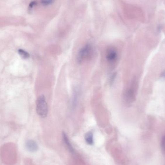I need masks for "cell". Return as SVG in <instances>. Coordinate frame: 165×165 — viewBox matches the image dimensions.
I'll list each match as a JSON object with an SVG mask.
<instances>
[{"label":"cell","mask_w":165,"mask_h":165,"mask_svg":"<svg viewBox=\"0 0 165 165\" xmlns=\"http://www.w3.org/2000/svg\"><path fill=\"white\" fill-rule=\"evenodd\" d=\"M93 54V47L91 44H88L79 50L77 55V60L79 63H82L88 60Z\"/></svg>","instance_id":"1"},{"label":"cell","mask_w":165,"mask_h":165,"mask_svg":"<svg viewBox=\"0 0 165 165\" xmlns=\"http://www.w3.org/2000/svg\"><path fill=\"white\" fill-rule=\"evenodd\" d=\"M36 111L38 114L42 118H45L47 115L48 107L46 98L41 95L36 100Z\"/></svg>","instance_id":"2"},{"label":"cell","mask_w":165,"mask_h":165,"mask_svg":"<svg viewBox=\"0 0 165 165\" xmlns=\"http://www.w3.org/2000/svg\"><path fill=\"white\" fill-rule=\"evenodd\" d=\"M136 85L135 83H132L126 89L124 94V99L126 103H129L134 101L136 96Z\"/></svg>","instance_id":"3"},{"label":"cell","mask_w":165,"mask_h":165,"mask_svg":"<svg viewBox=\"0 0 165 165\" xmlns=\"http://www.w3.org/2000/svg\"><path fill=\"white\" fill-rule=\"evenodd\" d=\"M118 54L117 50L114 48H110L107 49L106 52V59L109 63L113 64L117 60Z\"/></svg>","instance_id":"4"},{"label":"cell","mask_w":165,"mask_h":165,"mask_svg":"<svg viewBox=\"0 0 165 165\" xmlns=\"http://www.w3.org/2000/svg\"><path fill=\"white\" fill-rule=\"evenodd\" d=\"M25 146H26L27 150L29 152H32V153H34V152L37 151L39 149L37 143H36L34 140H32L27 141L26 144H25Z\"/></svg>","instance_id":"5"},{"label":"cell","mask_w":165,"mask_h":165,"mask_svg":"<svg viewBox=\"0 0 165 165\" xmlns=\"http://www.w3.org/2000/svg\"><path fill=\"white\" fill-rule=\"evenodd\" d=\"M62 137L63 141H64V143L65 144L68 150H69L71 153H74V148H73L71 143L70 142L69 140L68 139V136H67V135L64 132L63 133Z\"/></svg>","instance_id":"6"},{"label":"cell","mask_w":165,"mask_h":165,"mask_svg":"<svg viewBox=\"0 0 165 165\" xmlns=\"http://www.w3.org/2000/svg\"><path fill=\"white\" fill-rule=\"evenodd\" d=\"M85 139L86 143L89 145H92L94 144V139H93V134L91 131L87 132L85 136Z\"/></svg>","instance_id":"7"},{"label":"cell","mask_w":165,"mask_h":165,"mask_svg":"<svg viewBox=\"0 0 165 165\" xmlns=\"http://www.w3.org/2000/svg\"><path fill=\"white\" fill-rule=\"evenodd\" d=\"M18 53L20 56L24 59H27L29 57V54L27 52L21 49H20L18 50Z\"/></svg>","instance_id":"8"},{"label":"cell","mask_w":165,"mask_h":165,"mask_svg":"<svg viewBox=\"0 0 165 165\" xmlns=\"http://www.w3.org/2000/svg\"><path fill=\"white\" fill-rule=\"evenodd\" d=\"M55 0H41V4L44 6H48L54 3Z\"/></svg>","instance_id":"9"},{"label":"cell","mask_w":165,"mask_h":165,"mask_svg":"<svg viewBox=\"0 0 165 165\" xmlns=\"http://www.w3.org/2000/svg\"><path fill=\"white\" fill-rule=\"evenodd\" d=\"M36 4H37V1H32L29 4V9H31V10L32 9L33 7L36 6Z\"/></svg>","instance_id":"10"},{"label":"cell","mask_w":165,"mask_h":165,"mask_svg":"<svg viewBox=\"0 0 165 165\" xmlns=\"http://www.w3.org/2000/svg\"><path fill=\"white\" fill-rule=\"evenodd\" d=\"M161 147H162L163 151H165V135L162 138V139Z\"/></svg>","instance_id":"11"},{"label":"cell","mask_w":165,"mask_h":165,"mask_svg":"<svg viewBox=\"0 0 165 165\" xmlns=\"http://www.w3.org/2000/svg\"><path fill=\"white\" fill-rule=\"evenodd\" d=\"M161 77L165 78V71H164V72H163L162 74H161Z\"/></svg>","instance_id":"12"}]
</instances>
